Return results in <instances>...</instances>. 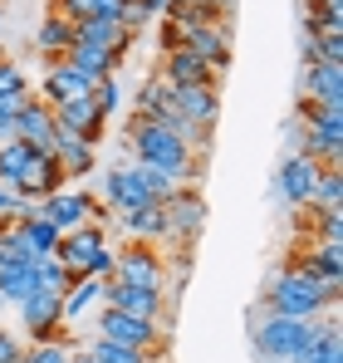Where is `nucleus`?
<instances>
[{
	"mask_svg": "<svg viewBox=\"0 0 343 363\" xmlns=\"http://www.w3.org/2000/svg\"><path fill=\"white\" fill-rule=\"evenodd\" d=\"M123 143H128V152H133V162H147V167H157V172H167L176 186L181 182L196 177V152L172 133L162 123L142 118V113H133L128 128H123Z\"/></svg>",
	"mask_w": 343,
	"mask_h": 363,
	"instance_id": "1",
	"label": "nucleus"
},
{
	"mask_svg": "<svg viewBox=\"0 0 343 363\" xmlns=\"http://www.w3.org/2000/svg\"><path fill=\"white\" fill-rule=\"evenodd\" d=\"M334 295L304 270V265H294L289 260L285 270L265 285V314H285V319H324L329 309H334Z\"/></svg>",
	"mask_w": 343,
	"mask_h": 363,
	"instance_id": "2",
	"label": "nucleus"
},
{
	"mask_svg": "<svg viewBox=\"0 0 343 363\" xmlns=\"http://www.w3.org/2000/svg\"><path fill=\"white\" fill-rule=\"evenodd\" d=\"M324 319H285V314H260L250 324V344L255 359H285V363H304L309 349L319 344Z\"/></svg>",
	"mask_w": 343,
	"mask_h": 363,
	"instance_id": "3",
	"label": "nucleus"
},
{
	"mask_svg": "<svg viewBox=\"0 0 343 363\" xmlns=\"http://www.w3.org/2000/svg\"><path fill=\"white\" fill-rule=\"evenodd\" d=\"M55 260L74 275V280H108L113 275V245L103 226H79V231H64L55 245Z\"/></svg>",
	"mask_w": 343,
	"mask_h": 363,
	"instance_id": "4",
	"label": "nucleus"
},
{
	"mask_svg": "<svg viewBox=\"0 0 343 363\" xmlns=\"http://www.w3.org/2000/svg\"><path fill=\"white\" fill-rule=\"evenodd\" d=\"M294 118L304 123V157H314L319 167H339L343 162V108L299 104Z\"/></svg>",
	"mask_w": 343,
	"mask_h": 363,
	"instance_id": "5",
	"label": "nucleus"
},
{
	"mask_svg": "<svg viewBox=\"0 0 343 363\" xmlns=\"http://www.w3.org/2000/svg\"><path fill=\"white\" fill-rule=\"evenodd\" d=\"M118 285H142V290H167V260L152 241H133L113 250V275Z\"/></svg>",
	"mask_w": 343,
	"mask_h": 363,
	"instance_id": "6",
	"label": "nucleus"
},
{
	"mask_svg": "<svg viewBox=\"0 0 343 363\" xmlns=\"http://www.w3.org/2000/svg\"><path fill=\"white\" fill-rule=\"evenodd\" d=\"M40 216L55 221L59 236H64V231H79V226H103V221H113V216L103 211V201L89 196V191H55V196H45V201H40Z\"/></svg>",
	"mask_w": 343,
	"mask_h": 363,
	"instance_id": "7",
	"label": "nucleus"
},
{
	"mask_svg": "<svg viewBox=\"0 0 343 363\" xmlns=\"http://www.w3.org/2000/svg\"><path fill=\"white\" fill-rule=\"evenodd\" d=\"M162 216H167V241L176 245H191L206 226V196L196 191V182H181L162 201Z\"/></svg>",
	"mask_w": 343,
	"mask_h": 363,
	"instance_id": "8",
	"label": "nucleus"
},
{
	"mask_svg": "<svg viewBox=\"0 0 343 363\" xmlns=\"http://www.w3.org/2000/svg\"><path fill=\"white\" fill-rule=\"evenodd\" d=\"M99 339H108V344H123V349H137V354H162V339H167V329L162 324H142V319H133V314H118V309H103L99 314Z\"/></svg>",
	"mask_w": 343,
	"mask_h": 363,
	"instance_id": "9",
	"label": "nucleus"
},
{
	"mask_svg": "<svg viewBox=\"0 0 343 363\" xmlns=\"http://www.w3.org/2000/svg\"><path fill=\"white\" fill-rule=\"evenodd\" d=\"M20 324H25L30 344H55V339H64V295L35 290L30 300H20Z\"/></svg>",
	"mask_w": 343,
	"mask_h": 363,
	"instance_id": "10",
	"label": "nucleus"
},
{
	"mask_svg": "<svg viewBox=\"0 0 343 363\" xmlns=\"http://www.w3.org/2000/svg\"><path fill=\"white\" fill-rule=\"evenodd\" d=\"M167 290H142V285H118V280H103V309H118V314H133L142 324H162L167 319Z\"/></svg>",
	"mask_w": 343,
	"mask_h": 363,
	"instance_id": "11",
	"label": "nucleus"
},
{
	"mask_svg": "<svg viewBox=\"0 0 343 363\" xmlns=\"http://www.w3.org/2000/svg\"><path fill=\"white\" fill-rule=\"evenodd\" d=\"M319 162L314 157H304V152H289L285 162H280V172H275V191L285 196L289 206H299V211H309V201H314V186H319Z\"/></svg>",
	"mask_w": 343,
	"mask_h": 363,
	"instance_id": "12",
	"label": "nucleus"
},
{
	"mask_svg": "<svg viewBox=\"0 0 343 363\" xmlns=\"http://www.w3.org/2000/svg\"><path fill=\"white\" fill-rule=\"evenodd\" d=\"M181 50L196 55L216 79L230 69V35H226V25H181Z\"/></svg>",
	"mask_w": 343,
	"mask_h": 363,
	"instance_id": "13",
	"label": "nucleus"
},
{
	"mask_svg": "<svg viewBox=\"0 0 343 363\" xmlns=\"http://www.w3.org/2000/svg\"><path fill=\"white\" fill-rule=\"evenodd\" d=\"M176 113L191 123L196 133H216V118H221V94L216 84H186V89H167Z\"/></svg>",
	"mask_w": 343,
	"mask_h": 363,
	"instance_id": "14",
	"label": "nucleus"
},
{
	"mask_svg": "<svg viewBox=\"0 0 343 363\" xmlns=\"http://www.w3.org/2000/svg\"><path fill=\"white\" fill-rule=\"evenodd\" d=\"M103 113H99V104L94 99H69V104H55V133L59 138H79V143H94L99 147V138H103Z\"/></svg>",
	"mask_w": 343,
	"mask_h": 363,
	"instance_id": "15",
	"label": "nucleus"
},
{
	"mask_svg": "<svg viewBox=\"0 0 343 363\" xmlns=\"http://www.w3.org/2000/svg\"><path fill=\"white\" fill-rule=\"evenodd\" d=\"M299 104L343 108V64H304V74H299Z\"/></svg>",
	"mask_w": 343,
	"mask_h": 363,
	"instance_id": "16",
	"label": "nucleus"
},
{
	"mask_svg": "<svg viewBox=\"0 0 343 363\" xmlns=\"http://www.w3.org/2000/svg\"><path fill=\"white\" fill-rule=\"evenodd\" d=\"M294 265H304V270L339 300V290H343V241H309L304 255H294Z\"/></svg>",
	"mask_w": 343,
	"mask_h": 363,
	"instance_id": "17",
	"label": "nucleus"
},
{
	"mask_svg": "<svg viewBox=\"0 0 343 363\" xmlns=\"http://www.w3.org/2000/svg\"><path fill=\"white\" fill-rule=\"evenodd\" d=\"M152 196L137 186V177H133V167H113L108 177H103V211L113 216V221H123V216H133V211H142Z\"/></svg>",
	"mask_w": 343,
	"mask_h": 363,
	"instance_id": "18",
	"label": "nucleus"
},
{
	"mask_svg": "<svg viewBox=\"0 0 343 363\" xmlns=\"http://www.w3.org/2000/svg\"><path fill=\"white\" fill-rule=\"evenodd\" d=\"M15 138H20L25 147H35V152H55V108L40 104V99H30V104L15 113Z\"/></svg>",
	"mask_w": 343,
	"mask_h": 363,
	"instance_id": "19",
	"label": "nucleus"
},
{
	"mask_svg": "<svg viewBox=\"0 0 343 363\" xmlns=\"http://www.w3.org/2000/svg\"><path fill=\"white\" fill-rule=\"evenodd\" d=\"M40 94H45L40 104L55 108V104H69V99H89V94H94V79H89L84 69H74L69 60H59V64L45 69V89H40Z\"/></svg>",
	"mask_w": 343,
	"mask_h": 363,
	"instance_id": "20",
	"label": "nucleus"
},
{
	"mask_svg": "<svg viewBox=\"0 0 343 363\" xmlns=\"http://www.w3.org/2000/svg\"><path fill=\"white\" fill-rule=\"evenodd\" d=\"M20 196H35V201H45V196H55L64 191V172H59L55 152H30V162H25V177L15 186Z\"/></svg>",
	"mask_w": 343,
	"mask_h": 363,
	"instance_id": "21",
	"label": "nucleus"
},
{
	"mask_svg": "<svg viewBox=\"0 0 343 363\" xmlns=\"http://www.w3.org/2000/svg\"><path fill=\"white\" fill-rule=\"evenodd\" d=\"M157 84H167V89H186V84H216V74L196 60V55H186V50H167V55H162V64H157Z\"/></svg>",
	"mask_w": 343,
	"mask_h": 363,
	"instance_id": "22",
	"label": "nucleus"
},
{
	"mask_svg": "<svg viewBox=\"0 0 343 363\" xmlns=\"http://www.w3.org/2000/svg\"><path fill=\"white\" fill-rule=\"evenodd\" d=\"M74 40H84V45H99V50H108V55L123 64V55L133 50V40H137V35H128L118 20H79V25H74Z\"/></svg>",
	"mask_w": 343,
	"mask_h": 363,
	"instance_id": "23",
	"label": "nucleus"
},
{
	"mask_svg": "<svg viewBox=\"0 0 343 363\" xmlns=\"http://www.w3.org/2000/svg\"><path fill=\"white\" fill-rule=\"evenodd\" d=\"M55 162L64 177H89L94 167H99V152H94V143H79V138H59L55 133Z\"/></svg>",
	"mask_w": 343,
	"mask_h": 363,
	"instance_id": "24",
	"label": "nucleus"
},
{
	"mask_svg": "<svg viewBox=\"0 0 343 363\" xmlns=\"http://www.w3.org/2000/svg\"><path fill=\"white\" fill-rule=\"evenodd\" d=\"M35 290H40V260H30V265H5L0 260V300L20 304V300H30Z\"/></svg>",
	"mask_w": 343,
	"mask_h": 363,
	"instance_id": "25",
	"label": "nucleus"
},
{
	"mask_svg": "<svg viewBox=\"0 0 343 363\" xmlns=\"http://www.w3.org/2000/svg\"><path fill=\"white\" fill-rule=\"evenodd\" d=\"M69 45H74V25L59 20V15H45L40 30H35V50L45 55V64H59L64 55H69Z\"/></svg>",
	"mask_w": 343,
	"mask_h": 363,
	"instance_id": "26",
	"label": "nucleus"
},
{
	"mask_svg": "<svg viewBox=\"0 0 343 363\" xmlns=\"http://www.w3.org/2000/svg\"><path fill=\"white\" fill-rule=\"evenodd\" d=\"M118 226H123V231H128L133 241H152V245H157V241H167V216H162V201H147L142 211L123 216Z\"/></svg>",
	"mask_w": 343,
	"mask_h": 363,
	"instance_id": "27",
	"label": "nucleus"
},
{
	"mask_svg": "<svg viewBox=\"0 0 343 363\" xmlns=\"http://www.w3.org/2000/svg\"><path fill=\"white\" fill-rule=\"evenodd\" d=\"M64 60L74 64V69H84L94 84H99V79H113V74H118V60H113V55H108V50H99V45H84V40H74Z\"/></svg>",
	"mask_w": 343,
	"mask_h": 363,
	"instance_id": "28",
	"label": "nucleus"
},
{
	"mask_svg": "<svg viewBox=\"0 0 343 363\" xmlns=\"http://www.w3.org/2000/svg\"><path fill=\"white\" fill-rule=\"evenodd\" d=\"M99 300H103V280H74L64 290V324H79Z\"/></svg>",
	"mask_w": 343,
	"mask_h": 363,
	"instance_id": "29",
	"label": "nucleus"
},
{
	"mask_svg": "<svg viewBox=\"0 0 343 363\" xmlns=\"http://www.w3.org/2000/svg\"><path fill=\"white\" fill-rule=\"evenodd\" d=\"M304 30H314V35H343V0H309L304 5Z\"/></svg>",
	"mask_w": 343,
	"mask_h": 363,
	"instance_id": "30",
	"label": "nucleus"
},
{
	"mask_svg": "<svg viewBox=\"0 0 343 363\" xmlns=\"http://www.w3.org/2000/svg\"><path fill=\"white\" fill-rule=\"evenodd\" d=\"M30 152L35 147H25L20 138H10V143H0V186H20V177H25V162H30Z\"/></svg>",
	"mask_w": 343,
	"mask_h": 363,
	"instance_id": "31",
	"label": "nucleus"
},
{
	"mask_svg": "<svg viewBox=\"0 0 343 363\" xmlns=\"http://www.w3.org/2000/svg\"><path fill=\"white\" fill-rule=\"evenodd\" d=\"M304 64H343V35L304 30Z\"/></svg>",
	"mask_w": 343,
	"mask_h": 363,
	"instance_id": "32",
	"label": "nucleus"
},
{
	"mask_svg": "<svg viewBox=\"0 0 343 363\" xmlns=\"http://www.w3.org/2000/svg\"><path fill=\"white\" fill-rule=\"evenodd\" d=\"M314 211H343V167H324L319 186H314Z\"/></svg>",
	"mask_w": 343,
	"mask_h": 363,
	"instance_id": "33",
	"label": "nucleus"
},
{
	"mask_svg": "<svg viewBox=\"0 0 343 363\" xmlns=\"http://www.w3.org/2000/svg\"><path fill=\"white\" fill-rule=\"evenodd\" d=\"M84 354H89L94 363H152V354H137V349L108 344V339H99V334H94V339L84 344Z\"/></svg>",
	"mask_w": 343,
	"mask_h": 363,
	"instance_id": "34",
	"label": "nucleus"
},
{
	"mask_svg": "<svg viewBox=\"0 0 343 363\" xmlns=\"http://www.w3.org/2000/svg\"><path fill=\"white\" fill-rule=\"evenodd\" d=\"M20 236H25V245L45 260V255H55V245H59V226L40 216V221H25V226H20Z\"/></svg>",
	"mask_w": 343,
	"mask_h": 363,
	"instance_id": "35",
	"label": "nucleus"
},
{
	"mask_svg": "<svg viewBox=\"0 0 343 363\" xmlns=\"http://www.w3.org/2000/svg\"><path fill=\"white\" fill-rule=\"evenodd\" d=\"M133 167V177H137V186L152 196V201H167L172 191H176V182L167 177V172H157V167H147V162H128Z\"/></svg>",
	"mask_w": 343,
	"mask_h": 363,
	"instance_id": "36",
	"label": "nucleus"
},
{
	"mask_svg": "<svg viewBox=\"0 0 343 363\" xmlns=\"http://www.w3.org/2000/svg\"><path fill=\"white\" fill-rule=\"evenodd\" d=\"M304 363H343V339H339V324L334 319H324V334H319V344L309 349Z\"/></svg>",
	"mask_w": 343,
	"mask_h": 363,
	"instance_id": "37",
	"label": "nucleus"
},
{
	"mask_svg": "<svg viewBox=\"0 0 343 363\" xmlns=\"http://www.w3.org/2000/svg\"><path fill=\"white\" fill-rule=\"evenodd\" d=\"M69 285H74V275L59 265L55 255H45V260H40V290H45V295H64Z\"/></svg>",
	"mask_w": 343,
	"mask_h": 363,
	"instance_id": "38",
	"label": "nucleus"
},
{
	"mask_svg": "<svg viewBox=\"0 0 343 363\" xmlns=\"http://www.w3.org/2000/svg\"><path fill=\"white\" fill-rule=\"evenodd\" d=\"M118 25L128 35H137L142 25H152V5L147 0H118Z\"/></svg>",
	"mask_w": 343,
	"mask_h": 363,
	"instance_id": "39",
	"label": "nucleus"
},
{
	"mask_svg": "<svg viewBox=\"0 0 343 363\" xmlns=\"http://www.w3.org/2000/svg\"><path fill=\"white\" fill-rule=\"evenodd\" d=\"M50 15L79 25V20H94V15H99V0H50Z\"/></svg>",
	"mask_w": 343,
	"mask_h": 363,
	"instance_id": "40",
	"label": "nucleus"
},
{
	"mask_svg": "<svg viewBox=\"0 0 343 363\" xmlns=\"http://www.w3.org/2000/svg\"><path fill=\"white\" fill-rule=\"evenodd\" d=\"M89 99H94V104H99V113H103V118H108V113H113L118 104H123V84H118V74H113V79H99V84H94V94H89Z\"/></svg>",
	"mask_w": 343,
	"mask_h": 363,
	"instance_id": "41",
	"label": "nucleus"
},
{
	"mask_svg": "<svg viewBox=\"0 0 343 363\" xmlns=\"http://www.w3.org/2000/svg\"><path fill=\"white\" fill-rule=\"evenodd\" d=\"M309 226H319V241H343V211H314L309 206Z\"/></svg>",
	"mask_w": 343,
	"mask_h": 363,
	"instance_id": "42",
	"label": "nucleus"
},
{
	"mask_svg": "<svg viewBox=\"0 0 343 363\" xmlns=\"http://www.w3.org/2000/svg\"><path fill=\"white\" fill-rule=\"evenodd\" d=\"M20 363H69V344L55 339V344H30Z\"/></svg>",
	"mask_w": 343,
	"mask_h": 363,
	"instance_id": "43",
	"label": "nucleus"
},
{
	"mask_svg": "<svg viewBox=\"0 0 343 363\" xmlns=\"http://www.w3.org/2000/svg\"><path fill=\"white\" fill-rule=\"evenodd\" d=\"M30 84H25V69L15 60H0V99H10V94H25Z\"/></svg>",
	"mask_w": 343,
	"mask_h": 363,
	"instance_id": "44",
	"label": "nucleus"
},
{
	"mask_svg": "<svg viewBox=\"0 0 343 363\" xmlns=\"http://www.w3.org/2000/svg\"><path fill=\"white\" fill-rule=\"evenodd\" d=\"M20 359H25V344L10 329H0V363H20Z\"/></svg>",
	"mask_w": 343,
	"mask_h": 363,
	"instance_id": "45",
	"label": "nucleus"
},
{
	"mask_svg": "<svg viewBox=\"0 0 343 363\" xmlns=\"http://www.w3.org/2000/svg\"><path fill=\"white\" fill-rule=\"evenodd\" d=\"M157 45H162V55H167V50H181V25L167 20V15H162V35H157Z\"/></svg>",
	"mask_w": 343,
	"mask_h": 363,
	"instance_id": "46",
	"label": "nucleus"
},
{
	"mask_svg": "<svg viewBox=\"0 0 343 363\" xmlns=\"http://www.w3.org/2000/svg\"><path fill=\"white\" fill-rule=\"evenodd\" d=\"M289 152H304V123H299V118L285 123V157H289Z\"/></svg>",
	"mask_w": 343,
	"mask_h": 363,
	"instance_id": "47",
	"label": "nucleus"
},
{
	"mask_svg": "<svg viewBox=\"0 0 343 363\" xmlns=\"http://www.w3.org/2000/svg\"><path fill=\"white\" fill-rule=\"evenodd\" d=\"M10 138H15V123H10V118H0V143H10Z\"/></svg>",
	"mask_w": 343,
	"mask_h": 363,
	"instance_id": "48",
	"label": "nucleus"
},
{
	"mask_svg": "<svg viewBox=\"0 0 343 363\" xmlns=\"http://www.w3.org/2000/svg\"><path fill=\"white\" fill-rule=\"evenodd\" d=\"M147 5H152V15H167L172 10V0H147Z\"/></svg>",
	"mask_w": 343,
	"mask_h": 363,
	"instance_id": "49",
	"label": "nucleus"
},
{
	"mask_svg": "<svg viewBox=\"0 0 343 363\" xmlns=\"http://www.w3.org/2000/svg\"><path fill=\"white\" fill-rule=\"evenodd\" d=\"M69 363H94V359H89L84 349H69Z\"/></svg>",
	"mask_w": 343,
	"mask_h": 363,
	"instance_id": "50",
	"label": "nucleus"
},
{
	"mask_svg": "<svg viewBox=\"0 0 343 363\" xmlns=\"http://www.w3.org/2000/svg\"><path fill=\"white\" fill-rule=\"evenodd\" d=\"M10 211V186H0V216Z\"/></svg>",
	"mask_w": 343,
	"mask_h": 363,
	"instance_id": "51",
	"label": "nucleus"
},
{
	"mask_svg": "<svg viewBox=\"0 0 343 363\" xmlns=\"http://www.w3.org/2000/svg\"><path fill=\"white\" fill-rule=\"evenodd\" d=\"M0 35H5V10H0Z\"/></svg>",
	"mask_w": 343,
	"mask_h": 363,
	"instance_id": "52",
	"label": "nucleus"
},
{
	"mask_svg": "<svg viewBox=\"0 0 343 363\" xmlns=\"http://www.w3.org/2000/svg\"><path fill=\"white\" fill-rule=\"evenodd\" d=\"M172 5H191V0H172Z\"/></svg>",
	"mask_w": 343,
	"mask_h": 363,
	"instance_id": "53",
	"label": "nucleus"
},
{
	"mask_svg": "<svg viewBox=\"0 0 343 363\" xmlns=\"http://www.w3.org/2000/svg\"><path fill=\"white\" fill-rule=\"evenodd\" d=\"M221 5H235V0H221Z\"/></svg>",
	"mask_w": 343,
	"mask_h": 363,
	"instance_id": "54",
	"label": "nucleus"
},
{
	"mask_svg": "<svg viewBox=\"0 0 343 363\" xmlns=\"http://www.w3.org/2000/svg\"><path fill=\"white\" fill-rule=\"evenodd\" d=\"M0 309H5V300H0Z\"/></svg>",
	"mask_w": 343,
	"mask_h": 363,
	"instance_id": "55",
	"label": "nucleus"
},
{
	"mask_svg": "<svg viewBox=\"0 0 343 363\" xmlns=\"http://www.w3.org/2000/svg\"><path fill=\"white\" fill-rule=\"evenodd\" d=\"M0 60H5V55H0Z\"/></svg>",
	"mask_w": 343,
	"mask_h": 363,
	"instance_id": "56",
	"label": "nucleus"
}]
</instances>
